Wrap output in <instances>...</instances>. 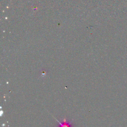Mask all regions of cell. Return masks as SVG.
Segmentation results:
<instances>
[{
    "label": "cell",
    "instance_id": "cell-1",
    "mask_svg": "<svg viewBox=\"0 0 127 127\" xmlns=\"http://www.w3.org/2000/svg\"><path fill=\"white\" fill-rule=\"evenodd\" d=\"M57 122L59 123V126L58 127H73L72 125L71 124V122H69L66 120L65 118L62 121V122H60L57 119H56Z\"/></svg>",
    "mask_w": 127,
    "mask_h": 127
}]
</instances>
